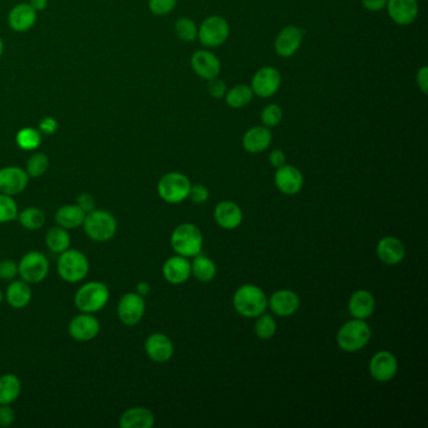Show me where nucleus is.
Returning <instances> with one entry per match:
<instances>
[{
	"mask_svg": "<svg viewBox=\"0 0 428 428\" xmlns=\"http://www.w3.org/2000/svg\"><path fill=\"white\" fill-rule=\"evenodd\" d=\"M269 306L276 315L288 317L299 309L301 301L294 291H278L270 296Z\"/></svg>",
	"mask_w": 428,
	"mask_h": 428,
	"instance_id": "4be33fe9",
	"label": "nucleus"
},
{
	"mask_svg": "<svg viewBox=\"0 0 428 428\" xmlns=\"http://www.w3.org/2000/svg\"><path fill=\"white\" fill-rule=\"evenodd\" d=\"M18 219L27 230H38L42 228L46 221L44 214L37 207H28L26 210H23L21 214H18Z\"/></svg>",
	"mask_w": 428,
	"mask_h": 428,
	"instance_id": "72a5a7b5",
	"label": "nucleus"
},
{
	"mask_svg": "<svg viewBox=\"0 0 428 428\" xmlns=\"http://www.w3.org/2000/svg\"><path fill=\"white\" fill-rule=\"evenodd\" d=\"M6 301L16 309L27 307L32 301V289L29 283L24 281H14L6 289Z\"/></svg>",
	"mask_w": 428,
	"mask_h": 428,
	"instance_id": "cd10ccee",
	"label": "nucleus"
},
{
	"mask_svg": "<svg viewBox=\"0 0 428 428\" xmlns=\"http://www.w3.org/2000/svg\"><path fill=\"white\" fill-rule=\"evenodd\" d=\"M48 166H49V161L46 155H33L32 157L28 160L27 174L31 177H39L47 171Z\"/></svg>",
	"mask_w": 428,
	"mask_h": 428,
	"instance_id": "ea45409f",
	"label": "nucleus"
},
{
	"mask_svg": "<svg viewBox=\"0 0 428 428\" xmlns=\"http://www.w3.org/2000/svg\"><path fill=\"white\" fill-rule=\"evenodd\" d=\"M418 88L421 90L423 95H427L428 93V67L427 66H423L422 68H419L418 71L417 77Z\"/></svg>",
	"mask_w": 428,
	"mask_h": 428,
	"instance_id": "09e8293b",
	"label": "nucleus"
},
{
	"mask_svg": "<svg viewBox=\"0 0 428 428\" xmlns=\"http://www.w3.org/2000/svg\"><path fill=\"white\" fill-rule=\"evenodd\" d=\"M191 264V273L201 281H212L216 275V265L207 256L197 254Z\"/></svg>",
	"mask_w": 428,
	"mask_h": 428,
	"instance_id": "2f4dec72",
	"label": "nucleus"
},
{
	"mask_svg": "<svg viewBox=\"0 0 428 428\" xmlns=\"http://www.w3.org/2000/svg\"><path fill=\"white\" fill-rule=\"evenodd\" d=\"M304 38V32L296 26H288L283 28L279 34L275 38V53L283 58L293 57L301 48Z\"/></svg>",
	"mask_w": 428,
	"mask_h": 428,
	"instance_id": "f8f14e48",
	"label": "nucleus"
},
{
	"mask_svg": "<svg viewBox=\"0 0 428 428\" xmlns=\"http://www.w3.org/2000/svg\"><path fill=\"white\" fill-rule=\"evenodd\" d=\"M253 97H254V92L250 85H238L226 92L225 100L229 107H231L234 110H240L248 106L253 100Z\"/></svg>",
	"mask_w": 428,
	"mask_h": 428,
	"instance_id": "7c9ffc66",
	"label": "nucleus"
},
{
	"mask_svg": "<svg viewBox=\"0 0 428 428\" xmlns=\"http://www.w3.org/2000/svg\"><path fill=\"white\" fill-rule=\"evenodd\" d=\"M146 303L137 293H128L122 296L117 307V314L123 324L136 325L145 314Z\"/></svg>",
	"mask_w": 428,
	"mask_h": 428,
	"instance_id": "9b49d317",
	"label": "nucleus"
},
{
	"mask_svg": "<svg viewBox=\"0 0 428 428\" xmlns=\"http://www.w3.org/2000/svg\"><path fill=\"white\" fill-rule=\"evenodd\" d=\"M46 244L54 253H63L71 246V236L67 229L62 226L49 229L46 235Z\"/></svg>",
	"mask_w": 428,
	"mask_h": 428,
	"instance_id": "473e14b6",
	"label": "nucleus"
},
{
	"mask_svg": "<svg viewBox=\"0 0 428 428\" xmlns=\"http://www.w3.org/2000/svg\"><path fill=\"white\" fill-rule=\"evenodd\" d=\"M19 274L18 265L11 260H3L0 261V278L4 281H11L16 275Z\"/></svg>",
	"mask_w": 428,
	"mask_h": 428,
	"instance_id": "37998d69",
	"label": "nucleus"
},
{
	"mask_svg": "<svg viewBox=\"0 0 428 428\" xmlns=\"http://www.w3.org/2000/svg\"><path fill=\"white\" fill-rule=\"evenodd\" d=\"M177 4V0H150L148 6L150 11L156 16H166L174 11Z\"/></svg>",
	"mask_w": 428,
	"mask_h": 428,
	"instance_id": "a19ab883",
	"label": "nucleus"
},
{
	"mask_svg": "<svg viewBox=\"0 0 428 428\" xmlns=\"http://www.w3.org/2000/svg\"><path fill=\"white\" fill-rule=\"evenodd\" d=\"M42 137L41 133L38 132L37 130L33 128H23L18 135H16V143L19 147L27 151H32L41 145Z\"/></svg>",
	"mask_w": 428,
	"mask_h": 428,
	"instance_id": "c9c22d12",
	"label": "nucleus"
},
{
	"mask_svg": "<svg viewBox=\"0 0 428 428\" xmlns=\"http://www.w3.org/2000/svg\"><path fill=\"white\" fill-rule=\"evenodd\" d=\"M58 274L68 283H78L85 279L90 271V263L83 253L74 249H67L61 253L57 263Z\"/></svg>",
	"mask_w": 428,
	"mask_h": 428,
	"instance_id": "7ed1b4c3",
	"label": "nucleus"
},
{
	"mask_svg": "<svg viewBox=\"0 0 428 428\" xmlns=\"http://www.w3.org/2000/svg\"><path fill=\"white\" fill-rule=\"evenodd\" d=\"M154 424V413L147 408H130L120 418L122 428H151Z\"/></svg>",
	"mask_w": 428,
	"mask_h": 428,
	"instance_id": "a878e982",
	"label": "nucleus"
},
{
	"mask_svg": "<svg viewBox=\"0 0 428 428\" xmlns=\"http://www.w3.org/2000/svg\"><path fill=\"white\" fill-rule=\"evenodd\" d=\"M190 189V180L180 172L165 174L157 186L160 197L169 204H179L187 199Z\"/></svg>",
	"mask_w": 428,
	"mask_h": 428,
	"instance_id": "6e6552de",
	"label": "nucleus"
},
{
	"mask_svg": "<svg viewBox=\"0 0 428 428\" xmlns=\"http://www.w3.org/2000/svg\"><path fill=\"white\" fill-rule=\"evenodd\" d=\"M165 279L171 284H182L191 275V264L185 256H172L164 264L162 268Z\"/></svg>",
	"mask_w": 428,
	"mask_h": 428,
	"instance_id": "b1692460",
	"label": "nucleus"
},
{
	"mask_svg": "<svg viewBox=\"0 0 428 428\" xmlns=\"http://www.w3.org/2000/svg\"><path fill=\"white\" fill-rule=\"evenodd\" d=\"M375 296H372L370 291H357L349 299V313L355 319L365 320L367 318H370L375 312Z\"/></svg>",
	"mask_w": 428,
	"mask_h": 428,
	"instance_id": "393cba45",
	"label": "nucleus"
},
{
	"mask_svg": "<svg viewBox=\"0 0 428 428\" xmlns=\"http://www.w3.org/2000/svg\"><path fill=\"white\" fill-rule=\"evenodd\" d=\"M21 392V383L14 375L0 377V404H11L16 401Z\"/></svg>",
	"mask_w": 428,
	"mask_h": 428,
	"instance_id": "c756f323",
	"label": "nucleus"
},
{
	"mask_svg": "<svg viewBox=\"0 0 428 428\" xmlns=\"http://www.w3.org/2000/svg\"><path fill=\"white\" fill-rule=\"evenodd\" d=\"M273 135L265 126H255L248 130L243 137V147L250 154H260L269 147Z\"/></svg>",
	"mask_w": 428,
	"mask_h": 428,
	"instance_id": "412c9836",
	"label": "nucleus"
},
{
	"mask_svg": "<svg viewBox=\"0 0 428 428\" xmlns=\"http://www.w3.org/2000/svg\"><path fill=\"white\" fill-rule=\"evenodd\" d=\"M281 85V75L274 67H263L254 74L251 80V90L254 95L261 98H269L279 90Z\"/></svg>",
	"mask_w": 428,
	"mask_h": 428,
	"instance_id": "9d476101",
	"label": "nucleus"
},
{
	"mask_svg": "<svg viewBox=\"0 0 428 428\" xmlns=\"http://www.w3.org/2000/svg\"><path fill=\"white\" fill-rule=\"evenodd\" d=\"M100 322L90 313L80 314L69 323L68 332L72 338L78 342H88L100 333Z\"/></svg>",
	"mask_w": 428,
	"mask_h": 428,
	"instance_id": "2eb2a0df",
	"label": "nucleus"
},
{
	"mask_svg": "<svg viewBox=\"0 0 428 428\" xmlns=\"http://www.w3.org/2000/svg\"><path fill=\"white\" fill-rule=\"evenodd\" d=\"M85 214L78 205H64L56 214V221L64 229H77L83 225Z\"/></svg>",
	"mask_w": 428,
	"mask_h": 428,
	"instance_id": "c85d7f7f",
	"label": "nucleus"
},
{
	"mask_svg": "<svg viewBox=\"0 0 428 428\" xmlns=\"http://www.w3.org/2000/svg\"><path fill=\"white\" fill-rule=\"evenodd\" d=\"M47 4L48 0H31V6L34 11H43Z\"/></svg>",
	"mask_w": 428,
	"mask_h": 428,
	"instance_id": "603ef678",
	"label": "nucleus"
},
{
	"mask_svg": "<svg viewBox=\"0 0 428 428\" xmlns=\"http://www.w3.org/2000/svg\"><path fill=\"white\" fill-rule=\"evenodd\" d=\"M16 419V413L9 404H0V427H9Z\"/></svg>",
	"mask_w": 428,
	"mask_h": 428,
	"instance_id": "c03bdc74",
	"label": "nucleus"
},
{
	"mask_svg": "<svg viewBox=\"0 0 428 428\" xmlns=\"http://www.w3.org/2000/svg\"><path fill=\"white\" fill-rule=\"evenodd\" d=\"M136 288H137V294H140L141 296H147L148 293H150V291H151V288H150V286H148V283H145V281H142V283H138Z\"/></svg>",
	"mask_w": 428,
	"mask_h": 428,
	"instance_id": "864d4df0",
	"label": "nucleus"
},
{
	"mask_svg": "<svg viewBox=\"0 0 428 428\" xmlns=\"http://www.w3.org/2000/svg\"><path fill=\"white\" fill-rule=\"evenodd\" d=\"M18 269L23 281L37 284L47 278L49 261L42 253L32 251L21 258Z\"/></svg>",
	"mask_w": 428,
	"mask_h": 428,
	"instance_id": "1a4fd4ad",
	"label": "nucleus"
},
{
	"mask_svg": "<svg viewBox=\"0 0 428 428\" xmlns=\"http://www.w3.org/2000/svg\"><path fill=\"white\" fill-rule=\"evenodd\" d=\"M18 217V207L14 199L9 195L0 194V224L13 221Z\"/></svg>",
	"mask_w": 428,
	"mask_h": 428,
	"instance_id": "4c0bfd02",
	"label": "nucleus"
},
{
	"mask_svg": "<svg viewBox=\"0 0 428 428\" xmlns=\"http://www.w3.org/2000/svg\"><path fill=\"white\" fill-rule=\"evenodd\" d=\"M83 226H85V234L92 240L98 243H105L115 236L117 221L110 212L92 210L85 214Z\"/></svg>",
	"mask_w": 428,
	"mask_h": 428,
	"instance_id": "20e7f679",
	"label": "nucleus"
},
{
	"mask_svg": "<svg viewBox=\"0 0 428 428\" xmlns=\"http://www.w3.org/2000/svg\"><path fill=\"white\" fill-rule=\"evenodd\" d=\"M145 348L148 357L157 363L169 362L174 355V344L165 334L155 333L150 335L145 344Z\"/></svg>",
	"mask_w": 428,
	"mask_h": 428,
	"instance_id": "6ab92c4d",
	"label": "nucleus"
},
{
	"mask_svg": "<svg viewBox=\"0 0 428 428\" xmlns=\"http://www.w3.org/2000/svg\"><path fill=\"white\" fill-rule=\"evenodd\" d=\"M274 180L276 187L286 195H296L304 184L301 171L294 166L286 164L276 169Z\"/></svg>",
	"mask_w": 428,
	"mask_h": 428,
	"instance_id": "a211bd4d",
	"label": "nucleus"
},
{
	"mask_svg": "<svg viewBox=\"0 0 428 428\" xmlns=\"http://www.w3.org/2000/svg\"><path fill=\"white\" fill-rule=\"evenodd\" d=\"M260 118H261V122L265 127H276L283 120V110L281 106H278L275 103H270L263 108Z\"/></svg>",
	"mask_w": 428,
	"mask_h": 428,
	"instance_id": "58836bf2",
	"label": "nucleus"
},
{
	"mask_svg": "<svg viewBox=\"0 0 428 428\" xmlns=\"http://www.w3.org/2000/svg\"><path fill=\"white\" fill-rule=\"evenodd\" d=\"M270 165L275 167V169H279L281 166H284L286 164V156L281 150L275 148L273 150L269 155Z\"/></svg>",
	"mask_w": 428,
	"mask_h": 428,
	"instance_id": "de8ad7c7",
	"label": "nucleus"
},
{
	"mask_svg": "<svg viewBox=\"0 0 428 428\" xmlns=\"http://www.w3.org/2000/svg\"><path fill=\"white\" fill-rule=\"evenodd\" d=\"M77 205L85 212H92V210H95V199H93V196L90 195V194H80L78 196V199H77Z\"/></svg>",
	"mask_w": 428,
	"mask_h": 428,
	"instance_id": "49530a36",
	"label": "nucleus"
},
{
	"mask_svg": "<svg viewBox=\"0 0 428 428\" xmlns=\"http://www.w3.org/2000/svg\"><path fill=\"white\" fill-rule=\"evenodd\" d=\"M388 16L398 26H409L418 16L417 0H387Z\"/></svg>",
	"mask_w": 428,
	"mask_h": 428,
	"instance_id": "dca6fc26",
	"label": "nucleus"
},
{
	"mask_svg": "<svg viewBox=\"0 0 428 428\" xmlns=\"http://www.w3.org/2000/svg\"><path fill=\"white\" fill-rule=\"evenodd\" d=\"M171 245L181 256L192 258L200 254L202 248V234L192 224H182L176 228L171 236Z\"/></svg>",
	"mask_w": 428,
	"mask_h": 428,
	"instance_id": "423d86ee",
	"label": "nucleus"
},
{
	"mask_svg": "<svg viewBox=\"0 0 428 428\" xmlns=\"http://www.w3.org/2000/svg\"><path fill=\"white\" fill-rule=\"evenodd\" d=\"M39 127H41V131L43 133H46V135H53L56 131H57V128H58V123L57 121L52 118V117H47V118H44L41 121V125H39Z\"/></svg>",
	"mask_w": 428,
	"mask_h": 428,
	"instance_id": "3c124183",
	"label": "nucleus"
},
{
	"mask_svg": "<svg viewBox=\"0 0 428 428\" xmlns=\"http://www.w3.org/2000/svg\"><path fill=\"white\" fill-rule=\"evenodd\" d=\"M189 197L196 204H202L209 199V190L204 185L191 186Z\"/></svg>",
	"mask_w": 428,
	"mask_h": 428,
	"instance_id": "a18cd8bd",
	"label": "nucleus"
},
{
	"mask_svg": "<svg viewBox=\"0 0 428 428\" xmlns=\"http://www.w3.org/2000/svg\"><path fill=\"white\" fill-rule=\"evenodd\" d=\"M29 174L19 167H6L0 169V194L18 195L26 190Z\"/></svg>",
	"mask_w": 428,
	"mask_h": 428,
	"instance_id": "f3484780",
	"label": "nucleus"
},
{
	"mask_svg": "<svg viewBox=\"0 0 428 428\" xmlns=\"http://www.w3.org/2000/svg\"><path fill=\"white\" fill-rule=\"evenodd\" d=\"M191 67L200 78L209 80L219 75L221 71V62L216 54L201 49L192 54Z\"/></svg>",
	"mask_w": 428,
	"mask_h": 428,
	"instance_id": "ddd939ff",
	"label": "nucleus"
},
{
	"mask_svg": "<svg viewBox=\"0 0 428 428\" xmlns=\"http://www.w3.org/2000/svg\"><path fill=\"white\" fill-rule=\"evenodd\" d=\"M397 370H398V362L396 357L387 350L375 353L370 360V372L375 381H391L397 375Z\"/></svg>",
	"mask_w": 428,
	"mask_h": 428,
	"instance_id": "4468645a",
	"label": "nucleus"
},
{
	"mask_svg": "<svg viewBox=\"0 0 428 428\" xmlns=\"http://www.w3.org/2000/svg\"><path fill=\"white\" fill-rule=\"evenodd\" d=\"M3 52V42H1V39H0V54Z\"/></svg>",
	"mask_w": 428,
	"mask_h": 428,
	"instance_id": "5fc2aeb1",
	"label": "nucleus"
},
{
	"mask_svg": "<svg viewBox=\"0 0 428 428\" xmlns=\"http://www.w3.org/2000/svg\"><path fill=\"white\" fill-rule=\"evenodd\" d=\"M370 325L365 320L355 319L339 329L337 343L344 352H357L370 342Z\"/></svg>",
	"mask_w": 428,
	"mask_h": 428,
	"instance_id": "39448f33",
	"label": "nucleus"
},
{
	"mask_svg": "<svg viewBox=\"0 0 428 428\" xmlns=\"http://www.w3.org/2000/svg\"><path fill=\"white\" fill-rule=\"evenodd\" d=\"M214 217L219 226L226 230H234L243 221V212L235 202L222 201L215 207Z\"/></svg>",
	"mask_w": 428,
	"mask_h": 428,
	"instance_id": "aec40b11",
	"label": "nucleus"
},
{
	"mask_svg": "<svg viewBox=\"0 0 428 428\" xmlns=\"http://www.w3.org/2000/svg\"><path fill=\"white\" fill-rule=\"evenodd\" d=\"M276 333V322L274 318L269 314H261L259 315V319L255 323V334L260 339L273 338L274 334Z\"/></svg>",
	"mask_w": 428,
	"mask_h": 428,
	"instance_id": "e433bc0d",
	"label": "nucleus"
},
{
	"mask_svg": "<svg viewBox=\"0 0 428 428\" xmlns=\"http://www.w3.org/2000/svg\"><path fill=\"white\" fill-rule=\"evenodd\" d=\"M377 255L385 264L396 265L404 259L406 249L401 240L395 236H387L377 245Z\"/></svg>",
	"mask_w": 428,
	"mask_h": 428,
	"instance_id": "5701e85b",
	"label": "nucleus"
},
{
	"mask_svg": "<svg viewBox=\"0 0 428 428\" xmlns=\"http://www.w3.org/2000/svg\"><path fill=\"white\" fill-rule=\"evenodd\" d=\"M266 307L268 298L259 286L251 284L240 286L234 296V308L243 317H259L265 312Z\"/></svg>",
	"mask_w": 428,
	"mask_h": 428,
	"instance_id": "f257e3e1",
	"label": "nucleus"
},
{
	"mask_svg": "<svg viewBox=\"0 0 428 428\" xmlns=\"http://www.w3.org/2000/svg\"><path fill=\"white\" fill-rule=\"evenodd\" d=\"M174 32L176 36L180 38L184 42H194L197 39V33L199 28L196 26L195 21L191 18H180L174 24Z\"/></svg>",
	"mask_w": 428,
	"mask_h": 428,
	"instance_id": "f704fd0d",
	"label": "nucleus"
},
{
	"mask_svg": "<svg viewBox=\"0 0 428 428\" xmlns=\"http://www.w3.org/2000/svg\"><path fill=\"white\" fill-rule=\"evenodd\" d=\"M365 9L370 11H381L386 9L387 0H360Z\"/></svg>",
	"mask_w": 428,
	"mask_h": 428,
	"instance_id": "8fccbe9b",
	"label": "nucleus"
},
{
	"mask_svg": "<svg viewBox=\"0 0 428 428\" xmlns=\"http://www.w3.org/2000/svg\"><path fill=\"white\" fill-rule=\"evenodd\" d=\"M1 301H3V293L0 291V303H1Z\"/></svg>",
	"mask_w": 428,
	"mask_h": 428,
	"instance_id": "6e6d98bb",
	"label": "nucleus"
},
{
	"mask_svg": "<svg viewBox=\"0 0 428 428\" xmlns=\"http://www.w3.org/2000/svg\"><path fill=\"white\" fill-rule=\"evenodd\" d=\"M230 26L221 16H207L199 27L197 38L204 47L216 48L228 41Z\"/></svg>",
	"mask_w": 428,
	"mask_h": 428,
	"instance_id": "0eeeda50",
	"label": "nucleus"
},
{
	"mask_svg": "<svg viewBox=\"0 0 428 428\" xmlns=\"http://www.w3.org/2000/svg\"><path fill=\"white\" fill-rule=\"evenodd\" d=\"M110 299V291L100 281H90L80 286L74 296L75 307L83 313H95L106 307Z\"/></svg>",
	"mask_w": 428,
	"mask_h": 428,
	"instance_id": "f03ea898",
	"label": "nucleus"
},
{
	"mask_svg": "<svg viewBox=\"0 0 428 428\" xmlns=\"http://www.w3.org/2000/svg\"><path fill=\"white\" fill-rule=\"evenodd\" d=\"M207 90L214 98H224L228 92V87L224 80L215 77L212 80H207Z\"/></svg>",
	"mask_w": 428,
	"mask_h": 428,
	"instance_id": "79ce46f5",
	"label": "nucleus"
},
{
	"mask_svg": "<svg viewBox=\"0 0 428 428\" xmlns=\"http://www.w3.org/2000/svg\"><path fill=\"white\" fill-rule=\"evenodd\" d=\"M37 19L36 11L31 4H21L16 6L9 14V24L16 32H26L34 26Z\"/></svg>",
	"mask_w": 428,
	"mask_h": 428,
	"instance_id": "bb28decb",
	"label": "nucleus"
}]
</instances>
